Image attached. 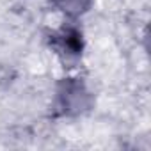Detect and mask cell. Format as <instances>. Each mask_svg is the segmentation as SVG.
<instances>
[{"label": "cell", "mask_w": 151, "mask_h": 151, "mask_svg": "<svg viewBox=\"0 0 151 151\" xmlns=\"http://www.w3.org/2000/svg\"><path fill=\"white\" fill-rule=\"evenodd\" d=\"M57 105L62 114L73 116V114H80L91 105L89 93L86 86L80 80L68 78L60 84L59 94H57Z\"/></svg>", "instance_id": "1"}, {"label": "cell", "mask_w": 151, "mask_h": 151, "mask_svg": "<svg viewBox=\"0 0 151 151\" xmlns=\"http://www.w3.org/2000/svg\"><path fill=\"white\" fill-rule=\"evenodd\" d=\"M53 43L62 53L68 55H78L82 52V34L73 27L62 29L59 34H55Z\"/></svg>", "instance_id": "2"}, {"label": "cell", "mask_w": 151, "mask_h": 151, "mask_svg": "<svg viewBox=\"0 0 151 151\" xmlns=\"http://www.w3.org/2000/svg\"><path fill=\"white\" fill-rule=\"evenodd\" d=\"M53 6L68 16H78L86 13L93 0H52Z\"/></svg>", "instance_id": "3"}]
</instances>
